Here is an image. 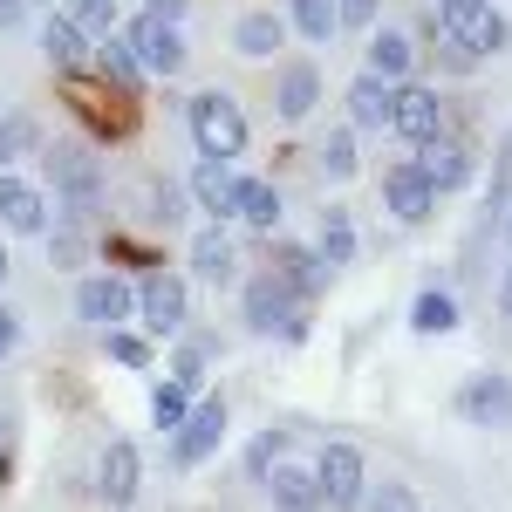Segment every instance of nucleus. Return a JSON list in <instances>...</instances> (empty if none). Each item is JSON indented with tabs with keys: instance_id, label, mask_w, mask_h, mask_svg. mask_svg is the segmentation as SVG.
Listing matches in <instances>:
<instances>
[{
	"instance_id": "obj_1",
	"label": "nucleus",
	"mask_w": 512,
	"mask_h": 512,
	"mask_svg": "<svg viewBox=\"0 0 512 512\" xmlns=\"http://www.w3.org/2000/svg\"><path fill=\"white\" fill-rule=\"evenodd\" d=\"M41 164H48V185L62 192V219L82 226V219L103 205V164L89 158V144H62V137L41 151Z\"/></svg>"
},
{
	"instance_id": "obj_2",
	"label": "nucleus",
	"mask_w": 512,
	"mask_h": 512,
	"mask_svg": "<svg viewBox=\"0 0 512 512\" xmlns=\"http://www.w3.org/2000/svg\"><path fill=\"white\" fill-rule=\"evenodd\" d=\"M185 123H192L198 158L233 164L239 151H246V110H239L226 89H205V96H192V103H185Z\"/></svg>"
},
{
	"instance_id": "obj_3",
	"label": "nucleus",
	"mask_w": 512,
	"mask_h": 512,
	"mask_svg": "<svg viewBox=\"0 0 512 512\" xmlns=\"http://www.w3.org/2000/svg\"><path fill=\"white\" fill-rule=\"evenodd\" d=\"M437 35L472 48L478 62H485V55H499L512 41V28H506V14H499V0H437Z\"/></svg>"
},
{
	"instance_id": "obj_4",
	"label": "nucleus",
	"mask_w": 512,
	"mask_h": 512,
	"mask_svg": "<svg viewBox=\"0 0 512 512\" xmlns=\"http://www.w3.org/2000/svg\"><path fill=\"white\" fill-rule=\"evenodd\" d=\"M246 328H253V335H287V342H308V301H294L274 274L246 280Z\"/></svg>"
},
{
	"instance_id": "obj_5",
	"label": "nucleus",
	"mask_w": 512,
	"mask_h": 512,
	"mask_svg": "<svg viewBox=\"0 0 512 512\" xmlns=\"http://www.w3.org/2000/svg\"><path fill=\"white\" fill-rule=\"evenodd\" d=\"M123 35H130V48H137L144 76H178V69H185V55H192V48H185V28H178V21H164V14H137Z\"/></svg>"
},
{
	"instance_id": "obj_6",
	"label": "nucleus",
	"mask_w": 512,
	"mask_h": 512,
	"mask_svg": "<svg viewBox=\"0 0 512 512\" xmlns=\"http://www.w3.org/2000/svg\"><path fill=\"white\" fill-rule=\"evenodd\" d=\"M219 437H226V396H198L192 417L171 431V465H178V472L205 465V458L219 451Z\"/></svg>"
},
{
	"instance_id": "obj_7",
	"label": "nucleus",
	"mask_w": 512,
	"mask_h": 512,
	"mask_svg": "<svg viewBox=\"0 0 512 512\" xmlns=\"http://www.w3.org/2000/svg\"><path fill=\"white\" fill-rule=\"evenodd\" d=\"M390 130L410 144V151H424L431 137H444V96H437V89H424V82H396Z\"/></svg>"
},
{
	"instance_id": "obj_8",
	"label": "nucleus",
	"mask_w": 512,
	"mask_h": 512,
	"mask_svg": "<svg viewBox=\"0 0 512 512\" xmlns=\"http://www.w3.org/2000/svg\"><path fill=\"white\" fill-rule=\"evenodd\" d=\"M137 315H144V328L151 335H185V315H192V294H185V280L164 274V267H151L144 274V287H137Z\"/></svg>"
},
{
	"instance_id": "obj_9",
	"label": "nucleus",
	"mask_w": 512,
	"mask_h": 512,
	"mask_svg": "<svg viewBox=\"0 0 512 512\" xmlns=\"http://www.w3.org/2000/svg\"><path fill=\"white\" fill-rule=\"evenodd\" d=\"M76 315L89 328H123V321L137 315V287L123 274H82L76 280Z\"/></svg>"
},
{
	"instance_id": "obj_10",
	"label": "nucleus",
	"mask_w": 512,
	"mask_h": 512,
	"mask_svg": "<svg viewBox=\"0 0 512 512\" xmlns=\"http://www.w3.org/2000/svg\"><path fill=\"white\" fill-rule=\"evenodd\" d=\"M437 198H444V192L424 178V164H417V158L390 164V178H383V212H390L396 226H424V219L437 212Z\"/></svg>"
},
{
	"instance_id": "obj_11",
	"label": "nucleus",
	"mask_w": 512,
	"mask_h": 512,
	"mask_svg": "<svg viewBox=\"0 0 512 512\" xmlns=\"http://www.w3.org/2000/svg\"><path fill=\"white\" fill-rule=\"evenodd\" d=\"M315 478H321V506H335V512H355L362 506V451L355 444H321V458H315Z\"/></svg>"
},
{
	"instance_id": "obj_12",
	"label": "nucleus",
	"mask_w": 512,
	"mask_h": 512,
	"mask_svg": "<svg viewBox=\"0 0 512 512\" xmlns=\"http://www.w3.org/2000/svg\"><path fill=\"white\" fill-rule=\"evenodd\" d=\"M458 417L478 431H512V383L506 376H465L458 383Z\"/></svg>"
},
{
	"instance_id": "obj_13",
	"label": "nucleus",
	"mask_w": 512,
	"mask_h": 512,
	"mask_svg": "<svg viewBox=\"0 0 512 512\" xmlns=\"http://www.w3.org/2000/svg\"><path fill=\"white\" fill-rule=\"evenodd\" d=\"M274 280L294 294V301H315L321 287L335 280V267L321 260L315 246H294V239H280V253H274Z\"/></svg>"
},
{
	"instance_id": "obj_14",
	"label": "nucleus",
	"mask_w": 512,
	"mask_h": 512,
	"mask_svg": "<svg viewBox=\"0 0 512 512\" xmlns=\"http://www.w3.org/2000/svg\"><path fill=\"white\" fill-rule=\"evenodd\" d=\"M315 103H321V69L308 62V55L280 62V76H274V117L280 123H301Z\"/></svg>"
},
{
	"instance_id": "obj_15",
	"label": "nucleus",
	"mask_w": 512,
	"mask_h": 512,
	"mask_svg": "<svg viewBox=\"0 0 512 512\" xmlns=\"http://www.w3.org/2000/svg\"><path fill=\"white\" fill-rule=\"evenodd\" d=\"M0 219H7V233L41 239V233H48V198H41V185L14 178V171H0Z\"/></svg>"
},
{
	"instance_id": "obj_16",
	"label": "nucleus",
	"mask_w": 512,
	"mask_h": 512,
	"mask_svg": "<svg viewBox=\"0 0 512 512\" xmlns=\"http://www.w3.org/2000/svg\"><path fill=\"white\" fill-rule=\"evenodd\" d=\"M137 478H144L137 444H130V437H110V444H103V458H96V499L130 506V499H137Z\"/></svg>"
},
{
	"instance_id": "obj_17",
	"label": "nucleus",
	"mask_w": 512,
	"mask_h": 512,
	"mask_svg": "<svg viewBox=\"0 0 512 512\" xmlns=\"http://www.w3.org/2000/svg\"><path fill=\"white\" fill-rule=\"evenodd\" d=\"M362 62H369V76H383L390 89H396V82H417V41L403 35V28H383V21H376Z\"/></svg>"
},
{
	"instance_id": "obj_18",
	"label": "nucleus",
	"mask_w": 512,
	"mask_h": 512,
	"mask_svg": "<svg viewBox=\"0 0 512 512\" xmlns=\"http://www.w3.org/2000/svg\"><path fill=\"white\" fill-rule=\"evenodd\" d=\"M41 55H48L62 76H82V69H89V55H96V35H82L76 21L55 7V14L41 21Z\"/></svg>"
},
{
	"instance_id": "obj_19",
	"label": "nucleus",
	"mask_w": 512,
	"mask_h": 512,
	"mask_svg": "<svg viewBox=\"0 0 512 512\" xmlns=\"http://www.w3.org/2000/svg\"><path fill=\"white\" fill-rule=\"evenodd\" d=\"M89 69L110 82L117 96H137V82H144V62H137V48H130V35H123V28L96 35V55H89Z\"/></svg>"
},
{
	"instance_id": "obj_20",
	"label": "nucleus",
	"mask_w": 512,
	"mask_h": 512,
	"mask_svg": "<svg viewBox=\"0 0 512 512\" xmlns=\"http://www.w3.org/2000/svg\"><path fill=\"white\" fill-rule=\"evenodd\" d=\"M417 164H424V178H431L437 192H458V185H472V144L465 137H431L424 151H417Z\"/></svg>"
},
{
	"instance_id": "obj_21",
	"label": "nucleus",
	"mask_w": 512,
	"mask_h": 512,
	"mask_svg": "<svg viewBox=\"0 0 512 512\" xmlns=\"http://www.w3.org/2000/svg\"><path fill=\"white\" fill-rule=\"evenodd\" d=\"M260 485H267L274 512H315V506H321V478H315V465H287V458H280V465L260 478Z\"/></svg>"
},
{
	"instance_id": "obj_22",
	"label": "nucleus",
	"mask_w": 512,
	"mask_h": 512,
	"mask_svg": "<svg viewBox=\"0 0 512 512\" xmlns=\"http://www.w3.org/2000/svg\"><path fill=\"white\" fill-rule=\"evenodd\" d=\"M342 103H349V130H390L396 89H390L383 76H369V69H362V76L349 82V96H342Z\"/></svg>"
},
{
	"instance_id": "obj_23",
	"label": "nucleus",
	"mask_w": 512,
	"mask_h": 512,
	"mask_svg": "<svg viewBox=\"0 0 512 512\" xmlns=\"http://www.w3.org/2000/svg\"><path fill=\"white\" fill-rule=\"evenodd\" d=\"M280 41H287V21L267 14V7H253V14H239V21H233V48L246 55V62H274Z\"/></svg>"
},
{
	"instance_id": "obj_24",
	"label": "nucleus",
	"mask_w": 512,
	"mask_h": 512,
	"mask_svg": "<svg viewBox=\"0 0 512 512\" xmlns=\"http://www.w3.org/2000/svg\"><path fill=\"white\" fill-rule=\"evenodd\" d=\"M192 274L212 280V287H226V280L239 274V246L226 239V226H205V233L192 239Z\"/></svg>"
},
{
	"instance_id": "obj_25",
	"label": "nucleus",
	"mask_w": 512,
	"mask_h": 512,
	"mask_svg": "<svg viewBox=\"0 0 512 512\" xmlns=\"http://www.w3.org/2000/svg\"><path fill=\"white\" fill-rule=\"evenodd\" d=\"M233 219L253 226V233H274L280 226V192L267 185V178H239L233 185Z\"/></svg>"
},
{
	"instance_id": "obj_26",
	"label": "nucleus",
	"mask_w": 512,
	"mask_h": 512,
	"mask_svg": "<svg viewBox=\"0 0 512 512\" xmlns=\"http://www.w3.org/2000/svg\"><path fill=\"white\" fill-rule=\"evenodd\" d=\"M233 171L226 164H212V158H198V171H192V198L212 212V219H233Z\"/></svg>"
},
{
	"instance_id": "obj_27",
	"label": "nucleus",
	"mask_w": 512,
	"mask_h": 512,
	"mask_svg": "<svg viewBox=\"0 0 512 512\" xmlns=\"http://www.w3.org/2000/svg\"><path fill=\"white\" fill-rule=\"evenodd\" d=\"M315 253H321V260H328V267H335V274H342V267H349V260H355V219H349V212H342V205H328V212H321Z\"/></svg>"
},
{
	"instance_id": "obj_28",
	"label": "nucleus",
	"mask_w": 512,
	"mask_h": 512,
	"mask_svg": "<svg viewBox=\"0 0 512 512\" xmlns=\"http://www.w3.org/2000/svg\"><path fill=\"white\" fill-rule=\"evenodd\" d=\"M287 28L301 41H335V28H342V14H335V0H287Z\"/></svg>"
},
{
	"instance_id": "obj_29",
	"label": "nucleus",
	"mask_w": 512,
	"mask_h": 512,
	"mask_svg": "<svg viewBox=\"0 0 512 512\" xmlns=\"http://www.w3.org/2000/svg\"><path fill=\"white\" fill-rule=\"evenodd\" d=\"M410 328H417V335H451V328H458V294L424 287V294L410 301Z\"/></svg>"
},
{
	"instance_id": "obj_30",
	"label": "nucleus",
	"mask_w": 512,
	"mask_h": 512,
	"mask_svg": "<svg viewBox=\"0 0 512 512\" xmlns=\"http://www.w3.org/2000/svg\"><path fill=\"white\" fill-rule=\"evenodd\" d=\"M321 171H328V178H355V171H362V151H355L349 123H335V130L321 137Z\"/></svg>"
},
{
	"instance_id": "obj_31",
	"label": "nucleus",
	"mask_w": 512,
	"mask_h": 512,
	"mask_svg": "<svg viewBox=\"0 0 512 512\" xmlns=\"http://www.w3.org/2000/svg\"><path fill=\"white\" fill-rule=\"evenodd\" d=\"M185 417H192V390L185 383H151V424L158 431H178Z\"/></svg>"
},
{
	"instance_id": "obj_32",
	"label": "nucleus",
	"mask_w": 512,
	"mask_h": 512,
	"mask_svg": "<svg viewBox=\"0 0 512 512\" xmlns=\"http://www.w3.org/2000/svg\"><path fill=\"white\" fill-rule=\"evenodd\" d=\"M62 14L76 21L82 35H110V28H117V0H69Z\"/></svg>"
},
{
	"instance_id": "obj_33",
	"label": "nucleus",
	"mask_w": 512,
	"mask_h": 512,
	"mask_svg": "<svg viewBox=\"0 0 512 512\" xmlns=\"http://www.w3.org/2000/svg\"><path fill=\"white\" fill-rule=\"evenodd\" d=\"M48 260L76 274L82 260H89V239H82V226H69V219H62V233H48Z\"/></svg>"
},
{
	"instance_id": "obj_34",
	"label": "nucleus",
	"mask_w": 512,
	"mask_h": 512,
	"mask_svg": "<svg viewBox=\"0 0 512 512\" xmlns=\"http://www.w3.org/2000/svg\"><path fill=\"white\" fill-rule=\"evenodd\" d=\"M280 458H287V437H280V431H260L253 444H246V478H267Z\"/></svg>"
},
{
	"instance_id": "obj_35",
	"label": "nucleus",
	"mask_w": 512,
	"mask_h": 512,
	"mask_svg": "<svg viewBox=\"0 0 512 512\" xmlns=\"http://www.w3.org/2000/svg\"><path fill=\"white\" fill-rule=\"evenodd\" d=\"M103 349H110V362H123V369H144V362H151V342H144V335H123V328L103 335Z\"/></svg>"
},
{
	"instance_id": "obj_36",
	"label": "nucleus",
	"mask_w": 512,
	"mask_h": 512,
	"mask_svg": "<svg viewBox=\"0 0 512 512\" xmlns=\"http://www.w3.org/2000/svg\"><path fill=\"white\" fill-rule=\"evenodd\" d=\"M28 144H35V123H28V117H0V171L21 158Z\"/></svg>"
},
{
	"instance_id": "obj_37",
	"label": "nucleus",
	"mask_w": 512,
	"mask_h": 512,
	"mask_svg": "<svg viewBox=\"0 0 512 512\" xmlns=\"http://www.w3.org/2000/svg\"><path fill=\"white\" fill-rule=\"evenodd\" d=\"M362 512H417V492L410 485H376V492H362Z\"/></svg>"
},
{
	"instance_id": "obj_38",
	"label": "nucleus",
	"mask_w": 512,
	"mask_h": 512,
	"mask_svg": "<svg viewBox=\"0 0 512 512\" xmlns=\"http://www.w3.org/2000/svg\"><path fill=\"white\" fill-rule=\"evenodd\" d=\"M151 219H158V226H178V219H185V192H178V185H151Z\"/></svg>"
},
{
	"instance_id": "obj_39",
	"label": "nucleus",
	"mask_w": 512,
	"mask_h": 512,
	"mask_svg": "<svg viewBox=\"0 0 512 512\" xmlns=\"http://www.w3.org/2000/svg\"><path fill=\"white\" fill-rule=\"evenodd\" d=\"M335 14H342V28H376L383 0H335Z\"/></svg>"
},
{
	"instance_id": "obj_40",
	"label": "nucleus",
	"mask_w": 512,
	"mask_h": 512,
	"mask_svg": "<svg viewBox=\"0 0 512 512\" xmlns=\"http://www.w3.org/2000/svg\"><path fill=\"white\" fill-rule=\"evenodd\" d=\"M437 62H444L451 76H472V69H478V55H472V48H458V41H437Z\"/></svg>"
},
{
	"instance_id": "obj_41",
	"label": "nucleus",
	"mask_w": 512,
	"mask_h": 512,
	"mask_svg": "<svg viewBox=\"0 0 512 512\" xmlns=\"http://www.w3.org/2000/svg\"><path fill=\"white\" fill-rule=\"evenodd\" d=\"M14 349H21V315H14V308H0V362H7Z\"/></svg>"
},
{
	"instance_id": "obj_42",
	"label": "nucleus",
	"mask_w": 512,
	"mask_h": 512,
	"mask_svg": "<svg viewBox=\"0 0 512 512\" xmlns=\"http://www.w3.org/2000/svg\"><path fill=\"white\" fill-rule=\"evenodd\" d=\"M28 21V0H0V35H14Z\"/></svg>"
},
{
	"instance_id": "obj_43",
	"label": "nucleus",
	"mask_w": 512,
	"mask_h": 512,
	"mask_svg": "<svg viewBox=\"0 0 512 512\" xmlns=\"http://www.w3.org/2000/svg\"><path fill=\"white\" fill-rule=\"evenodd\" d=\"M144 14H164V21H185V14H192V0H144Z\"/></svg>"
},
{
	"instance_id": "obj_44",
	"label": "nucleus",
	"mask_w": 512,
	"mask_h": 512,
	"mask_svg": "<svg viewBox=\"0 0 512 512\" xmlns=\"http://www.w3.org/2000/svg\"><path fill=\"white\" fill-rule=\"evenodd\" d=\"M499 315H506V321H512V274H506V280H499Z\"/></svg>"
},
{
	"instance_id": "obj_45",
	"label": "nucleus",
	"mask_w": 512,
	"mask_h": 512,
	"mask_svg": "<svg viewBox=\"0 0 512 512\" xmlns=\"http://www.w3.org/2000/svg\"><path fill=\"white\" fill-rule=\"evenodd\" d=\"M7 437H14V424H7V410H0V472H7Z\"/></svg>"
},
{
	"instance_id": "obj_46",
	"label": "nucleus",
	"mask_w": 512,
	"mask_h": 512,
	"mask_svg": "<svg viewBox=\"0 0 512 512\" xmlns=\"http://www.w3.org/2000/svg\"><path fill=\"white\" fill-rule=\"evenodd\" d=\"M506 246H512V212H506Z\"/></svg>"
},
{
	"instance_id": "obj_47",
	"label": "nucleus",
	"mask_w": 512,
	"mask_h": 512,
	"mask_svg": "<svg viewBox=\"0 0 512 512\" xmlns=\"http://www.w3.org/2000/svg\"><path fill=\"white\" fill-rule=\"evenodd\" d=\"M0 280H7V253H0Z\"/></svg>"
},
{
	"instance_id": "obj_48",
	"label": "nucleus",
	"mask_w": 512,
	"mask_h": 512,
	"mask_svg": "<svg viewBox=\"0 0 512 512\" xmlns=\"http://www.w3.org/2000/svg\"><path fill=\"white\" fill-rule=\"evenodd\" d=\"M28 7H35V0H28ZM41 7H55V0H41Z\"/></svg>"
}]
</instances>
